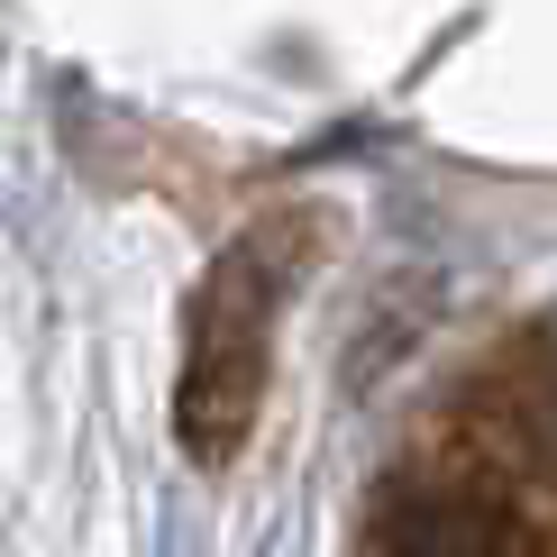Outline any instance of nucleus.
Listing matches in <instances>:
<instances>
[{
	"mask_svg": "<svg viewBox=\"0 0 557 557\" xmlns=\"http://www.w3.org/2000/svg\"><path fill=\"white\" fill-rule=\"evenodd\" d=\"M311 247L301 220L247 228L228 257L201 274L193 293V330H183V384H174V438L201 467H228L257 430L265 403V357H274V320L293 301V265Z\"/></svg>",
	"mask_w": 557,
	"mask_h": 557,
	"instance_id": "1",
	"label": "nucleus"
},
{
	"mask_svg": "<svg viewBox=\"0 0 557 557\" xmlns=\"http://www.w3.org/2000/svg\"><path fill=\"white\" fill-rule=\"evenodd\" d=\"M357 557H530L521 521L467 484H384Z\"/></svg>",
	"mask_w": 557,
	"mask_h": 557,
	"instance_id": "2",
	"label": "nucleus"
},
{
	"mask_svg": "<svg viewBox=\"0 0 557 557\" xmlns=\"http://www.w3.org/2000/svg\"><path fill=\"white\" fill-rule=\"evenodd\" d=\"M494 430L530 475H557V330L521 338L512 366L494 375Z\"/></svg>",
	"mask_w": 557,
	"mask_h": 557,
	"instance_id": "3",
	"label": "nucleus"
}]
</instances>
